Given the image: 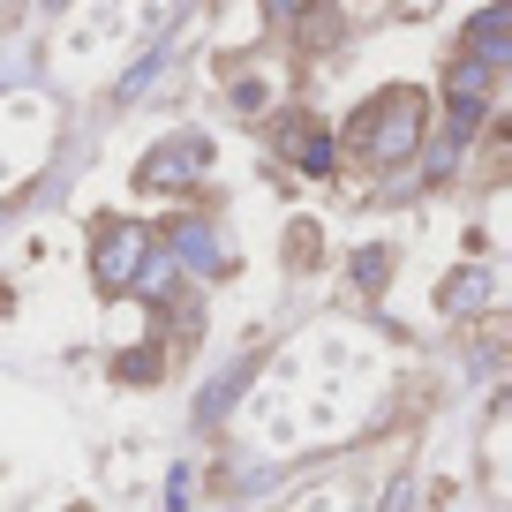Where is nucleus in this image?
<instances>
[{
  "instance_id": "obj_14",
  "label": "nucleus",
  "mask_w": 512,
  "mask_h": 512,
  "mask_svg": "<svg viewBox=\"0 0 512 512\" xmlns=\"http://www.w3.org/2000/svg\"><path fill=\"white\" fill-rule=\"evenodd\" d=\"M309 8H317V0H264V16H272V23H302Z\"/></svg>"
},
{
  "instance_id": "obj_13",
  "label": "nucleus",
  "mask_w": 512,
  "mask_h": 512,
  "mask_svg": "<svg viewBox=\"0 0 512 512\" xmlns=\"http://www.w3.org/2000/svg\"><path fill=\"white\" fill-rule=\"evenodd\" d=\"M354 279L377 294V287H384V249H362V256H354Z\"/></svg>"
},
{
  "instance_id": "obj_6",
  "label": "nucleus",
  "mask_w": 512,
  "mask_h": 512,
  "mask_svg": "<svg viewBox=\"0 0 512 512\" xmlns=\"http://www.w3.org/2000/svg\"><path fill=\"white\" fill-rule=\"evenodd\" d=\"M279 144H287V159L302 166V174H332V166H339V136H332V128H317V121H287Z\"/></svg>"
},
{
  "instance_id": "obj_2",
  "label": "nucleus",
  "mask_w": 512,
  "mask_h": 512,
  "mask_svg": "<svg viewBox=\"0 0 512 512\" xmlns=\"http://www.w3.org/2000/svg\"><path fill=\"white\" fill-rule=\"evenodd\" d=\"M144 256H151V226H144V219H98V241H91V279H98V294H128Z\"/></svg>"
},
{
  "instance_id": "obj_1",
  "label": "nucleus",
  "mask_w": 512,
  "mask_h": 512,
  "mask_svg": "<svg viewBox=\"0 0 512 512\" xmlns=\"http://www.w3.org/2000/svg\"><path fill=\"white\" fill-rule=\"evenodd\" d=\"M422 128H430V106H422V91H377L362 106V121H354V144L369 151L377 166H407L422 151Z\"/></svg>"
},
{
  "instance_id": "obj_11",
  "label": "nucleus",
  "mask_w": 512,
  "mask_h": 512,
  "mask_svg": "<svg viewBox=\"0 0 512 512\" xmlns=\"http://www.w3.org/2000/svg\"><path fill=\"white\" fill-rule=\"evenodd\" d=\"M189 505H196V475L174 467V482H166V512H189Z\"/></svg>"
},
{
  "instance_id": "obj_12",
  "label": "nucleus",
  "mask_w": 512,
  "mask_h": 512,
  "mask_svg": "<svg viewBox=\"0 0 512 512\" xmlns=\"http://www.w3.org/2000/svg\"><path fill=\"white\" fill-rule=\"evenodd\" d=\"M113 369H121L128 384H144V377H159V354H144V347H136V354H121Z\"/></svg>"
},
{
  "instance_id": "obj_7",
  "label": "nucleus",
  "mask_w": 512,
  "mask_h": 512,
  "mask_svg": "<svg viewBox=\"0 0 512 512\" xmlns=\"http://www.w3.org/2000/svg\"><path fill=\"white\" fill-rule=\"evenodd\" d=\"M490 294H497V279L482 272V264H467V272H452L445 287H437V302H445V317H482Z\"/></svg>"
},
{
  "instance_id": "obj_5",
  "label": "nucleus",
  "mask_w": 512,
  "mask_h": 512,
  "mask_svg": "<svg viewBox=\"0 0 512 512\" xmlns=\"http://www.w3.org/2000/svg\"><path fill=\"white\" fill-rule=\"evenodd\" d=\"M460 53H475V61H490V68L512 61V8L505 0H490L482 16H467V46Z\"/></svg>"
},
{
  "instance_id": "obj_3",
  "label": "nucleus",
  "mask_w": 512,
  "mask_h": 512,
  "mask_svg": "<svg viewBox=\"0 0 512 512\" xmlns=\"http://www.w3.org/2000/svg\"><path fill=\"white\" fill-rule=\"evenodd\" d=\"M211 174V136H166L144 166H136V189H196Z\"/></svg>"
},
{
  "instance_id": "obj_10",
  "label": "nucleus",
  "mask_w": 512,
  "mask_h": 512,
  "mask_svg": "<svg viewBox=\"0 0 512 512\" xmlns=\"http://www.w3.org/2000/svg\"><path fill=\"white\" fill-rule=\"evenodd\" d=\"M241 384H249V369H226L219 384H204V400H196V415H204V422H219L226 407H234V392H241Z\"/></svg>"
},
{
  "instance_id": "obj_4",
  "label": "nucleus",
  "mask_w": 512,
  "mask_h": 512,
  "mask_svg": "<svg viewBox=\"0 0 512 512\" xmlns=\"http://www.w3.org/2000/svg\"><path fill=\"white\" fill-rule=\"evenodd\" d=\"M166 256H174L181 272H196V279H211V272H226V241L211 234L204 219H174L166 226V241H159Z\"/></svg>"
},
{
  "instance_id": "obj_8",
  "label": "nucleus",
  "mask_w": 512,
  "mask_h": 512,
  "mask_svg": "<svg viewBox=\"0 0 512 512\" xmlns=\"http://www.w3.org/2000/svg\"><path fill=\"white\" fill-rule=\"evenodd\" d=\"M174 287H181V264L151 241V256L136 264V294H144V302H174Z\"/></svg>"
},
{
  "instance_id": "obj_9",
  "label": "nucleus",
  "mask_w": 512,
  "mask_h": 512,
  "mask_svg": "<svg viewBox=\"0 0 512 512\" xmlns=\"http://www.w3.org/2000/svg\"><path fill=\"white\" fill-rule=\"evenodd\" d=\"M490 83H497V68L475 61V53H460V61L445 68V91H452V98H490Z\"/></svg>"
}]
</instances>
